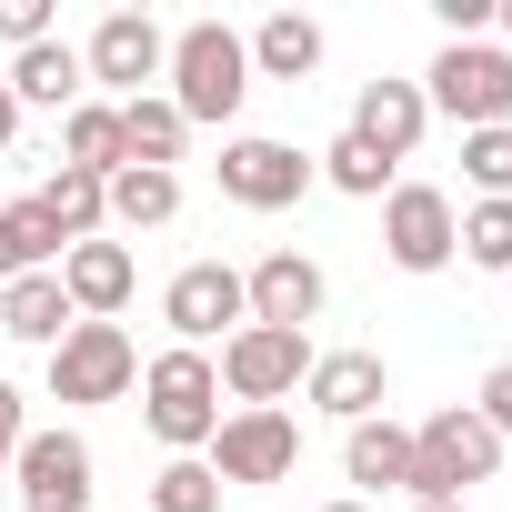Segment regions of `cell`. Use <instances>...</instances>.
Segmentation results:
<instances>
[{
	"label": "cell",
	"instance_id": "obj_34",
	"mask_svg": "<svg viewBox=\"0 0 512 512\" xmlns=\"http://www.w3.org/2000/svg\"><path fill=\"white\" fill-rule=\"evenodd\" d=\"M21 141V101H11V81H0V151Z\"/></svg>",
	"mask_w": 512,
	"mask_h": 512
},
{
	"label": "cell",
	"instance_id": "obj_6",
	"mask_svg": "<svg viewBox=\"0 0 512 512\" xmlns=\"http://www.w3.org/2000/svg\"><path fill=\"white\" fill-rule=\"evenodd\" d=\"M141 382V352L121 322H71L51 342V402H121Z\"/></svg>",
	"mask_w": 512,
	"mask_h": 512
},
{
	"label": "cell",
	"instance_id": "obj_16",
	"mask_svg": "<svg viewBox=\"0 0 512 512\" xmlns=\"http://www.w3.org/2000/svg\"><path fill=\"white\" fill-rule=\"evenodd\" d=\"M131 282H141V272H131V241H71V251H61V292H71L81 322H111V312L131 302Z\"/></svg>",
	"mask_w": 512,
	"mask_h": 512
},
{
	"label": "cell",
	"instance_id": "obj_22",
	"mask_svg": "<svg viewBox=\"0 0 512 512\" xmlns=\"http://www.w3.org/2000/svg\"><path fill=\"white\" fill-rule=\"evenodd\" d=\"M241 51H251V71H262V81H312V71H322V21H302V11H272L262 31L241 41Z\"/></svg>",
	"mask_w": 512,
	"mask_h": 512
},
{
	"label": "cell",
	"instance_id": "obj_36",
	"mask_svg": "<svg viewBox=\"0 0 512 512\" xmlns=\"http://www.w3.org/2000/svg\"><path fill=\"white\" fill-rule=\"evenodd\" d=\"M412 512H472V502H412Z\"/></svg>",
	"mask_w": 512,
	"mask_h": 512
},
{
	"label": "cell",
	"instance_id": "obj_5",
	"mask_svg": "<svg viewBox=\"0 0 512 512\" xmlns=\"http://www.w3.org/2000/svg\"><path fill=\"white\" fill-rule=\"evenodd\" d=\"M221 392L241 402V412H282L292 392H302V372H312V332H272V322H241L231 342H221Z\"/></svg>",
	"mask_w": 512,
	"mask_h": 512
},
{
	"label": "cell",
	"instance_id": "obj_33",
	"mask_svg": "<svg viewBox=\"0 0 512 512\" xmlns=\"http://www.w3.org/2000/svg\"><path fill=\"white\" fill-rule=\"evenodd\" d=\"M432 11H442V31H452V41H482V21H492V0H432Z\"/></svg>",
	"mask_w": 512,
	"mask_h": 512
},
{
	"label": "cell",
	"instance_id": "obj_26",
	"mask_svg": "<svg viewBox=\"0 0 512 512\" xmlns=\"http://www.w3.org/2000/svg\"><path fill=\"white\" fill-rule=\"evenodd\" d=\"M312 171H322L332 191H352V201H382V191H392V161H382L372 141H352V131H342V141H332V151H322Z\"/></svg>",
	"mask_w": 512,
	"mask_h": 512
},
{
	"label": "cell",
	"instance_id": "obj_4",
	"mask_svg": "<svg viewBox=\"0 0 512 512\" xmlns=\"http://www.w3.org/2000/svg\"><path fill=\"white\" fill-rule=\"evenodd\" d=\"M422 101L462 131H502L512 121V51L502 41H442L422 71Z\"/></svg>",
	"mask_w": 512,
	"mask_h": 512
},
{
	"label": "cell",
	"instance_id": "obj_12",
	"mask_svg": "<svg viewBox=\"0 0 512 512\" xmlns=\"http://www.w3.org/2000/svg\"><path fill=\"white\" fill-rule=\"evenodd\" d=\"M241 302H251V322H272V332H312L322 302H332V282H322L312 251H262V262L241 272Z\"/></svg>",
	"mask_w": 512,
	"mask_h": 512
},
{
	"label": "cell",
	"instance_id": "obj_2",
	"mask_svg": "<svg viewBox=\"0 0 512 512\" xmlns=\"http://www.w3.org/2000/svg\"><path fill=\"white\" fill-rule=\"evenodd\" d=\"M161 81H171V111H181V121H231L241 91H251V51H241V31L191 21V31H171Z\"/></svg>",
	"mask_w": 512,
	"mask_h": 512
},
{
	"label": "cell",
	"instance_id": "obj_27",
	"mask_svg": "<svg viewBox=\"0 0 512 512\" xmlns=\"http://www.w3.org/2000/svg\"><path fill=\"white\" fill-rule=\"evenodd\" d=\"M462 181L482 201H512V121L502 131H462Z\"/></svg>",
	"mask_w": 512,
	"mask_h": 512
},
{
	"label": "cell",
	"instance_id": "obj_31",
	"mask_svg": "<svg viewBox=\"0 0 512 512\" xmlns=\"http://www.w3.org/2000/svg\"><path fill=\"white\" fill-rule=\"evenodd\" d=\"M472 412H482V422L512 442V362H492V372H482V402H472Z\"/></svg>",
	"mask_w": 512,
	"mask_h": 512
},
{
	"label": "cell",
	"instance_id": "obj_30",
	"mask_svg": "<svg viewBox=\"0 0 512 512\" xmlns=\"http://www.w3.org/2000/svg\"><path fill=\"white\" fill-rule=\"evenodd\" d=\"M0 41H11V51L51 41V0H0Z\"/></svg>",
	"mask_w": 512,
	"mask_h": 512
},
{
	"label": "cell",
	"instance_id": "obj_25",
	"mask_svg": "<svg viewBox=\"0 0 512 512\" xmlns=\"http://www.w3.org/2000/svg\"><path fill=\"white\" fill-rule=\"evenodd\" d=\"M181 211V171H111V221L121 231H161Z\"/></svg>",
	"mask_w": 512,
	"mask_h": 512
},
{
	"label": "cell",
	"instance_id": "obj_38",
	"mask_svg": "<svg viewBox=\"0 0 512 512\" xmlns=\"http://www.w3.org/2000/svg\"><path fill=\"white\" fill-rule=\"evenodd\" d=\"M502 282H512V272H502Z\"/></svg>",
	"mask_w": 512,
	"mask_h": 512
},
{
	"label": "cell",
	"instance_id": "obj_20",
	"mask_svg": "<svg viewBox=\"0 0 512 512\" xmlns=\"http://www.w3.org/2000/svg\"><path fill=\"white\" fill-rule=\"evenodd\" d=\"M31 201L51 211V231H61V241H101V231H111V181H101V171H71V161H61Z\"/></svg>",
	"mask_w": 512,
	"mask_h": 512
},
{
	"label": "cell",
	"instance_id": "obj_37",
	"mask_svg": "<svg viewBox=\"0 0 512 512\" xmlns=\"http://www.w3.org/2000/svg\"><path fill=\"white\" fill-rule=\"evenodd\" d=\"M322 512H372V502H322Z\"/></svg>",
	"mask_w": 512,
	"mask_h": 512
},
{
	"label": "cell",
	"instance_id": "obj_19",
	"mask_svg": "<svg viewBox=\"0 0 512 512\" xmlns=\"http://www.w3.org/2000/svg\"><path fill=\"white\" fill-rule=\"evenodd\" d=\"M181 141H191V121L171 111V91L121 101V161H131V171H171V161H181Z\"/></svg>",
	"mask_w": 512,
	"mask_h": 512
},
{
	"label": "cell",
	"instance_id": "obj_32",
	"mask_svg": "<svg viewBox=\"0 0 512 512\" xmlns=\"http://www.w3.org/2000/svg\"><path fill=\"white\" fill-rule=\"evenodd\" d=\"M21 432H31V412H21V392L0 382V482H11V452H21Z\"/></svg>",
	"mask_w": 512,
	"mask_h": 512
},
{
	"label": "cell",
	"instance_id": "obj_7",
	"mask_svg": "<svg viewBox=\"0 0 512 512\" xmlns=\"http://www.w3.org/2000/svg\"><path fill=\"white\" fill-rule=\"evenodd\" d=\"M11 492H21V512H91V442L71 432V422H51V432H21V452H11Z\"/></svg>",
	"mask_w": 512,
	"mask_h": 512
},
{
	"label": "cell",
	"instance_id": "obj_3",
	"mask_svg": "<svg viewBox=\"0 0 512 512\" xmlns=\"http://www.w3.org/2000/svg\"><path fill=\"white\" fill-rule=\"evenodd\" d=\"M502 472V432L472 412V402H452V412H432L422 432H412V502H462L472 482H492Z\"/></svg>",
	"mask_w": 512,
	"mask_h": 512
},
{
	"label": "cell",
	"instance_id": "obj_18",
	"mask_svg": "<svg viewBox=\"0 0 512 512\" xmlns=\"http://www.w3.org/2000/svg\"><path fill=\"white\" fill-rule=\"evenodd\" d=\"M81 312H71V292H61V272H31V282H0V332H11V342H61Z\"/></svg>",
	"mask_w": 512,
	"mask_h": 512
},
{
	"label": "cell",
	"instance_id": "obj_10",
	"mask_svg": "<svg viewBox=\"0 0 512 512\" xmlns=\"http://www.w3.org/2000/svg\"><path fill=\"white\" fill-rule=\"evenodd\" d=\"M161 322L181 332V352H211V342H231V332L251 322V302H241V272H231V262H181V272H171V292H161Z\"/></svg>",
	"mask_w": 512,
	"mask_h": 512
},
{
	"label": "cell",
	"instance_id": "obj_14",
	"mask_svg": "<svg viewBox=\"0 0 512 512\" xmlns=\"http://www.w3.org/2000/svg\"><path fill=\"white\" fill-rule=\"evenodd\" d=\"M302 402L332 412V422H372V412L392 402V372H382V352H312Z\"/></svg>",
	"mask_w": 512,
	"mask_h": 512
},
{
	"label": "cell",
	"instance_id": "obj_24",
	"mask_svg": "<svg viewBox=\"0 0 512 512\" xmlns=\"http://www.w3.org/2000/svg\"><path fill=\"white\" fill-rule=\"evenodd\" d=\"M61 161H71V171H101V181L131 171V161H121V101H81V111H61Z\"/></svg>",
	"mask_w": 512,
	"mask_h": 512
},
{
	"label": "cell",
	"instance_id": "obj_23",
	"mask_svg": "<svg viewBox=\"0 0 512 512\" xmlns=\"http://www.w3.org/2000/svg\"><path fill=\"white\" fill-rule=\"evenodd\" d=\"M61 231H51V211L41 201H11L0 211V282H31V272H61Z\"/></svg>",
	"mask_w": 512,
	"mask_h": 512
},
{
	"label": "cell",
	"instance_id": "obj_9",
	"mask_svg": "<svg viewBox=\"0 0 512 512\" xmlns=\"http://www.w3.org/2000/svg\"><path fill=\"white\" fill-rule=\"evenodd\" d=\"M201 462H211V482H292L302 472V422L292 412H221Z\"/></svg>",
	"mask_w": 512,
	"mask_h": 512
},
{
	"label": "cell",
	"instance_id": "obj_21",
	"mask_svg": "<svg viewBox=\"0 0 512 512\" xmlns=\"http://www.w3.org/2000/svg\"><path fill=\"white\" fill-rule=\"evenodd\" d=\"M342 472L362 482V492H412V432L402 422H352V442H342Z\"/></svg>",
	"mask_w": 512,
	"mask_h": 512
},
{
	"label": "cell",
	"instance_id": "obj_35",
	"mask_svg": "<svg viewBox=\"0 0 512 512\" xmlns=\"http://www.w3.org/2000/svg\"><path fill=\"white\" fill-rule=\"evenodd\" d=\"M492 21H502V51H512V0H502V11H492Z\"/></svg>",
	"mask_w": 512,
	"mask_h": 512
},
{
	"label": "cell",
	"instance_id": "obj_15",
	"mask_svg": "<svg viewBox=\"0 0 512 512\" xmlns=\"http://www.w3.org/2000/svg\"><path fill=\"white\" fill-rule=\"evenodd\" d=\"M422 131H432L422 81H362V101H352V141H372L382 161H412V151H422Z\"/></svg>",
	"mask_w": 512,
	"mask_h": 512
},
{
	"label": "cell",
	"instance_id": "obj_29",
	"mask_svg": "<svg viewBox=\"0 0 512 512\" xmlns=\"http://www.w3.org/2000/svg\"><path fill=\"white\" fill-rule=\"evenodd\" d=\"M151 512H221L211 462H161V472H151Z\"/></svg>",
	"mask_w": 512,
	"mask_h": 512
},
{
	"label": "cell",
	"instance_id": "obj_17",
	"mask_svg": "<svg viewBox=\"0 0 512 512\" xmlns=\"http://www.w3.org/2000/svg\"><path fill=\"white\" fill-rule=\"evenodd\" d=\"M0 81H11L21 111H81V101H91V71H81L71 41H31V51H11V71H0Z\"/></svg>",
	"mask_w": 512,
	"mask_h": 512
},
{
	"label": "cell",
	"instance_id": "obj_11",
	"mask_svg": "<svg viewBox=\"0 0 512 512\" xmlns=\"http://www.w3.org/2000/svg\"><path fill=\"white\" fill-rule=\"evenodd\" d=\"M302 191H312V161H302L292 141H262V131L221 141V201H241V211H292Z\"/></svg>",
	"mask_w": 512,
	"mask_h": 512
},
{
	"label": "cell",
	"instance_id": "obj_13",
	"mask_svg": "<svg viewBox=\"0 0 512 512\" xmlns=\"http://www.w3.org/2000/svg\"><path fill=\"white\" fill-rule=\"evenodd\" d=\"M161 61H171V31H161L151 11H101V31H91V51H81V71H91L101 91H121V101H141V81H161Z\"/></svg>",
	"mask_w": 512,
	"mask_h": 512
},
{
	"label": "cell",
	"instance_id": "obj_1",
	"mask_svg": "<svg viewBox=\"0 0 512 512\" xmlns=\"http://www.w3.org/2000/svg\"><path fill=\"white\" fill-rule=\"evenodd\" d=\"M141 422H151V442H171V462H201L211 452V432H221V372H211V352H161V362H141Z\"/></svg>",
	"mask_w": 512,
	"mask_h": 512
},
{
	"label": "cell",
	"instance_id": "obj_28",
	"mask_svg": "<svg viewBox=\"0 0 512 512\" xmlns=\"http://www.w3.org/2000/svg\"><path fill=\"white\" fill-rule=\"evenodd\" d=\"M462 262L512 272V201H472V211H462Z\"/></svg>",
	"mask_w": 512,
	"mask_h": 512
},
{
	"label": "cell",
	"instance_id": "obj_8",
	"mask_svg": "<svg viewBox=\"0 0 512 512\" xmlns=\"http://www.w3.org/2000/svg\"><path fill=\"white\" fill-rule=\"evenodd\" d=\"M382 251H392V272H442L452 251H462V211H452V191H432V181H392V191H382Z\"/></svg>",
	"mask_w": 512,
	"mask_h": 512
}]
</instances>
